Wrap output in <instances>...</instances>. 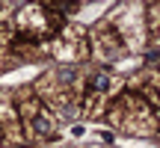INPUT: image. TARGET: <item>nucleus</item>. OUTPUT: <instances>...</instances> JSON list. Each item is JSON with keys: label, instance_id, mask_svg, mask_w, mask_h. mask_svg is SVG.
I'll list each match as a JSON object with an SVG mask.
<instances>
[{"label": "nucleus", "instance_id": "f257e3e1", "mask_svg": "<svg viewBox=\"0 0 160 148\" xmlns=\"http://www.w3.org/2000/svg\"><path fill=\"white\" fill-rule=\"evenodd\" d=\"M33 127H36L39 133H51V119H45V116H36Z\"/></svg>", "mask_w": 160, "mask_h": 148}, {"label": "nucleus", "instance_id": "f03ea898", "mask_svg": "<svg viewBox=\"0 0 160 148\" xmlns=\"http://www.w3.org/2000/svg\"><path fill=\"white\" fill-rule=\"evenodd\" d=\"M107 86H110V77L98 74V77H95V89H107Z\"/></svg>", "mask_w": 160, "mask_h": 148}]
</instances>
